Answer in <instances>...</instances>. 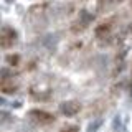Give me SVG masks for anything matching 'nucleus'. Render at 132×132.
Listing matches in <instances>:
<instances>
[{
	"mask_svg": "<svg viewBox=\"0 0 132 132\" xmlns=\"http://www.w3.org/2000/svg\"><path fill=\"white\" fill-rule=\"evenodd\" d=\"M130 73H132V71H130Z\"/></svg>",
	"mask_w": 132,
	"mask_h": 132,
	"instance_id": "nucleus-10",
	"label": "nucleus"
},
{
	"mask_svg": "<svg viewBox=\"0 0 132 132\" xmlns=\"http://www.w3.org/2000/svg\"><path fill=\"white\" fill-rule=\"evenodd\" d=\"M129 2H130V8H132V0H129Z\"/></svg>",
	"mask_w": 132,
	"mask_h": 132,
	"instance_id": "nucleus-9",
	"label": "nucleus"
},
{
	"mask_svg": "<svg viewBox=\"0 0 132 132\" xmlns=\"http://www.w3.org/2000/svg\"><path fill=\"white\" fill-rule=\"evenodd\" d=\"M0 91L3 94H15L18 91V81L13 76H8L7 71H3L2 81H0Z\"/></svg>",
	"mask_w": 132,
	"mask_h": 132,
	"instance_id": "nucleus-4",
	"label": "nucleus"
},
{
	"mask_svg": "<svg viewBox=\"0 0 132 132\" xmlns=\"http://www.w3.org/2000/svg\"><path fill=\"white\" fill-rule=\"evenodd\" d=\"M116 2H119V0H99V3H97V5H99V8L102 10V8H107V7L114 5Z\"/></svg>",
	"mask_w": 132,
	"mask_h": 132,
	"instance_id": "nucleus-7",
	"label": "nucleus"
},
{
	"mask_svg": "<svg viewBox=\"0 0 132 132\" xmlns=\"http://www.w3.org/2000/svg\"><path fill=\"white\" fill-rule=\"evenodd\" d=\"M79 111H81V102L74 101V99L64 101V102H61V106H60V112L63 116H66V117H73V116L79 114Z\"/></svg>",
	"mask_w": 132,
	"mask_h": 132,
	"instance_id": "nucleus-5",
	"label": "nucleus"
},
{
	"mask_svg": "<svg viewBox=\"0 0 132 132\" xmlns=\"http://www.w3.org/2000/svg\"><path fill=\"white\" fill-rule=\"evenodd\" d=\"M60 132H79V127L74 126V124H68V126L61 127V130H60Z\"/></svg>",
	"mask_w": 132,
	"mask_h": 132,
	"instance_id": "nucleus-8",
	"label": "nucleus"
},
{
	"mask_svg": "<svg viewBox=\"0 0 132 132\" xmlns=\"http://www.w3.org/2000/svg\"><path fill=\"white\" fill-rule=\"evenodd\" d=\"M28 117L31 119V122L38 124V126H50V124L55 122V116L46 112V111L41 109H33L28 112Z\"/></svg>",
	"mask_w": 132,
	"mask_h": 132,
	"instance_id": "nucleus-2",
	"label": "nucleus"
},
{
	"mask_svg": "<svg viewBox=\"0 0 132 132\" xmlns=\"http://www.w3.org/2000/svg\"><path fill=\"white\" fill-rule=\"evenodd\" d=\"M18 41V33H16L15 28L8 27H2V31H0V46L3 50H8V48H13Z\"/></svg>",
	"mask_w": 132,
	"mask_h": 132,
	"instance_id": "nucleus-1",
	"label": "nucleus"
},
{
	"mask_svg": "<svg viewBox=\"0 0 132 132\" xmlns=\"http://www.w3.org/2000/svg\"><path fill=\"white\" fill-rule=\"evenodd\" d=\"M18 61H20V56L18 55H8L7 56V63L10 64V66H16V64H18Z\"/></svg>",
	"mask_w": 132,
	"mask_h": 132,
	"instance_id": "nucleus-6",
	"label": "nucleus"
},
{
	"mask_svg": "<svg viewBox=\"0 0 132 132\" xmlns=\"http://www.w3.org/2000/svg\"><path fill=\"white\" fill-rule=\"evenodd\" d=\"M112 31H114V23L112 20H107V22H102L101 25H97L96 30H94V35L99 41H109L112 38Z\"/></svg>",
	"mask_w": 132,
	"mask_h": 132,
	"instance_id": "nucleus-3",
	"label": "nucleus"
}]
</instances>
